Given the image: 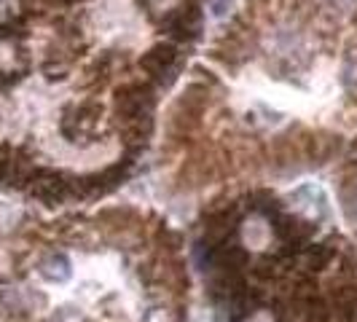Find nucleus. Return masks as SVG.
<instances>
[{
  "label": "nucleus",
  "mask_w": 357,
  "mask_h": 322,
  "mask_svg": "<svg viewBox=\"0 0 357 322\" xmlns=\"http://www.w3.org/2000/svg\"><path fill=\"white\" fill-rule=\"evenodd\" d=\"M167 27L169 33L180 40H191L199 36V27H202V14H199L197 6H183L178 11H172L167 17Z\"/></svg>",
  "instance_id": "nucleus-1"
},
{
  "label": "nucleus",
  "mask_w": 357,
  "mask_h": 322,
  "mask_svg": "<svg viewBox=\"0 0 357 322\" xmlns=\"http://www.w3.org/2000/svg\"><path fill=\"white\" fill-rule=\"evenodd\" d=\"M175 59H178V52L172 46H156L143 56V68L156 81H164V75H169L175 68Z\"/></svg>",
  "instance_id": "nucleus-2"
},
{
  "label": "nucleus",
  "mask_w": 357,
  "mask_h": 322,
  "mask_svg": "<svg viewBox=\"0 0 357 322\" xmlns=\"http://www.w3.org/2000/svg\"><path fill=\"white\" fill-rule=\"evenodd\" d=\"M40 274H43V279L62 285V282L70 279V274H73L70 261H68L65 255H52V258H46V261L40 263Z\"/></svg>",
  "instance_id": "nucleus-3"
}]
</instances>
